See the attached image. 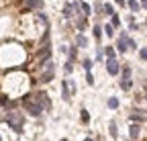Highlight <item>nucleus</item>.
<instances>
[{
    "mask_svg": "<svg viewBox=\"0 0 147 141\" xmlns=\"http://www.w3.org/2000/svg\"><path fill=\"white\" fill-rule=\"evenodd\" d=\"M61 96L65 102H69V80H63L61 82Z\"/></svg>",
    "mask_w": 147,
    "mask_h": 141,
    "instance_id": "nucleus-8",
    "label": "nucleus"
},
{
    "mask_svg": "<svg viewBox=\"0 0 147 141\" xmlns=\"http://www.w3.org/2000/svg\"><path fill=\"white\" fill-rule=\"evenodd\" d=\"M76 25H78V31H84L86 29V19H84V16H78V23Z\"/></svg>",
    "mask_w": 147,
    "mask_h": 141,
    "instance_id": "nucleus-17",
    "label": "nucleus"
},
{
    "mask_svg": "<svg viewBox=\"0 0 147 141\" xmlns=\"http://www.w3.org/2000/svg\"><path fill=\"white\" fill-rule=\"evenodd\" d=\"M80 6H82V12H84V14H90V12H92L90 4H86V2H80Z\"/></svg>",
    "mask_w": 147,
    "mask_h": 141,
    "instance_id": "nucleus-24",
    "label": "nucleus"
},
{
    "mask_svg": "<svg viewBox=\"0 0 147 141\" xmlns=\"http://www.w3.org/2000/svg\"><path fill=\"white\" fill-rule=\"evenodd\" d=\"M119 69H121V65H119L117 59H106V72H108L110 76H117Z\"/></svg>",
    "mask_w": 147,
    "mask_h": 141,
    "instance_id": "nucleus-5",
    "label": "nucleus"
},
{
    "mask_svg": "<svg viewBox=\"0 0 147 141\" xmlns=\"http://www.w3.org/2000/svg\"><path fill=\"white\" fill-rule=\"evenodd\" d=\"M63 69H65V74H71V69H74V63H71V61H67V63L63 65Z\"/></svg>",
    "mask_w": 147,
    "mask_h": 141,
    "instance_id": "nucleus-28",
    "label": "nucleus"
},
{
    "mask_svg": "<svg viewBox=\"0 0 147 141\" xmlns=\"http://www.w3.org/2000/svg\"><path fill=\"white\" fill-rule=\"evenodd\" d=\"M139 55H141V59H143V61H147V47L139 51Z\"/></svg>",
    "mask_w": 147,
    "mask_h": 141,
    "instance_id": "nucleus-31",
    "label": "nucleus"
},
{
    "mask_svg": "<svg viewBox=\"0 0 147 141\" xmlns=\"http://www.w3.org/2000/svg\"><path fill=\"white\" fill-rule=\"evenodd\" d=\"M110 25H113L115 29H117V27L121 25V19H119V16H117V14H113V16H110Z\"/></svg>",
    "mask_w": 147,
    "mask_h": 141,
    "instance_id": "nucleus-18",
    "label": "nucleus"
},
{
    "mask_svg": "<svg viewBox=\"0 0 147 141\" xmlns=\"http://www.w3.org/2000/svg\"><path fill=\"white\" fill-rule=\"evenodd\" d=\"M63 16H65V19H69V16L74 14V4H65L63 6V12H61Z\"/></svg>",
    "mask_w": 147,
    "mask_h": 141,
    "instance_id": "nucleus-12",
    "label": "nucleus"
},
{
    "mask_svg": "<svg viewBox=\"0 0 147 141\" xmlns=\"http://www.w3.org/2000/svg\"><path fill=\"white\" fill-rule=\"evenodd\" d=\"M94 37H96V39H100V37H102V31H100V27H98V25H94Z\"/></svg>",
    "mask_w": 147,
    "mask_h": 141,
    "instance_id": "nucleus-27",
    "label": "nucleus"
},
{
    "mask_svg": "<svg viewBox=\"0 0 147 141\" xmlns=\"http://www.w3.org/2000/svg\"><path fill=\"white\" fill-rule=\"evenodd\" d=\"M129 8H131L133 12H139V2H135V0H129Z\"/></svg>",
    "mask_w": 147,
    "mask_h": 141,
    "instance_id": "nucleus-19",
    "label": "nucleus"
},
{
    "mask_svg": "<svg viewBox=\"0 0 147 141\" xmlns=\"http://www.w3.org/2000/svg\"><path fill=\"white\" fill-rule=\"evenodd\" d=\"M55 78V63L51 59L43 61V74H41V82H51Z\"/></svg>",
    "mask_w": 147,
    "mask_h": 141,
    "instance_id": "nucleus-3",
    "label": "nucleus"
},
{
    "mask_svg": "<svg viewBox=\"0 0 147 141\" xmlns=\"http://www.w3.org/2000/svg\"><path fill=\"white\" fill-rule=\"evenodd\" d=\"M141 4H143V6H145V8H147V0H141Z\"/></svg>",
    "mask_w": 147,
    "mask_h": 141,
    "instance_id": "nucleus-33",
    "label": "nucleus"
},
{
    "mask_svg": "<svg viewBox=\"0 0 147 141\" xmlns=\"http://www.w3.org/2000/svg\"><path fill=\"white\" fill-rule=\"evenodd\" d=\"M121 88L123 90H131V80H121Z\"/></svg>",
    "mask_w": 147,
    "mask_h": 141,
    "instance_id": "nucleus-22",
    "label": "nucleus"
},
{
    "mask_svg": "<svg viewBox=\"0 0 147 141\" xmlns=\"http://www.w3.org/2000/svg\"><path fill=\"white\" fill-rule=\"evenodd\" d=\"M108 131H110V135H113V137L117 139V135H119V129H117V123H115V121H110V127H108Z\"/></svg>",
    "mask_w": 147,
    "mask_h": 141,
    "instance_id": "nucleus-14",
    "label": "nucleus"
},
{
    "mask_svg": "<svg viewBox=\"0 0 147 141\" xmlns=\"http://www.w3.org/2000/svg\"><path fill=\"white\" fill-rule=\"evenodd\" d=\"M80 117H82V123H88V121H90V115H88V111H86V109H82Z\"/></svg>",
    "mask_w": 147,
    "mask_h": 141,
    "instance_id": "nucleus-25",
    "label": "nucleus"
},
{
    "mask_svg": "<svg viewBox=\"0 0 147 141\" xmlns=\"http://www.w3.org/2000/svg\"><path fill=\"white\" fill-rule=\"evenodd\" d=\"M115 2H117L119 6H125V0H115Z\"/></svg>",
    "mask_w": 147,
    "mask_h": 141,
    "instance_id": "nucleus-32",
    "label": "nucleus"
},
{
    "mask_svg": "<svg viewBox=\"0 0 147 141\" xmlns=\"http://www.w3.org/2000/svg\"><path fill=\"white\" fill-rule=\"evenodd\" d=\"M88 45V39L84 37V35H78L76 37V47H86Z\"/></svg>",
    "mask_w": 147,
    "mask_h": 141,
    "instance_id": "nucleus-11",
    "label": "nucleus"
},
{
    "mask_svg": "<svg viewBox=\"0 0 147 141\" xmlns=\"http://www.w3.org/2000/svg\"><path fill=\"white\" fill-rule=\"evenodd\" d=\"M35 98L43 107V111H51V100H49V96L45 92H35Z\"/></svg>",
    "mask_w": 147,
    "mask_h": 141,
    "instance_id": "nucleus-4",
    "label": "nucleus"
},
{
    "mask_svg": "<svg viewBox=\"0 0 147 141\" xmlns=\"http://www.w3.org/2000/svg\"><path fill=\"white\" fill-rule=\"evenodd\" d=\"M108 109H119V98L117 96H110L108 98Z\"/></svg>",
    "mask_w": 147,
    "mask_h": 141,
    "instance_id": "nucleus-13",
    "label": "nucleus"
},
{
    "mask_svg": "<svg viewBox=\"0 0 147 141\" xmlns=\"http://www.w3.org/2000/svg\"><path fill=\"white\" fill-rule=\"evenodd\" d=\"M106 55H108V59H115V49L110 47V45L106 47Z\"/></svg>",
    "mask_w": 147,
    "mask_h": 141,
    "instance_id": "nucleus-26",
    "label": "nucleus"
},
{
    "mask_svg": "<svg viewBox=\"0 0 147 141\" xmlns=\"http://www.w3.org/2000/svg\"><path fill=\"white\" fill-rule=\"evenodd\" d=\"M76 53H78V47L74 45V47L69 49V61H76Z\"/></svg>",
    "mask_w": 147,
    "mask_h": 141,
    "instance_id": "nucleus-21",
    "label": "nucleus"
},
{
    "mask_svg": "<svg viewBox=\"0 0 147 141\" xmlns=\"http://www.w3.org/2000/svg\"><path fill=\"white\" fill-rule=\"evenodd\" d=\"M86 82H88L90 86L94 84V76H92V72H88V74H86Z\"/></svg>",
    "mask_w": 147,
    "mask_h": 141,
    "instance_id": "nucleus-30",
    "label": "nucleus"
},
{
    "mask_svg": "<svg viewBox=\"0 0 147 141\" xmlns=\"http://www.w3.org/2000/svg\"><path fill=\"white\" fill-rule=\"evenodd\" d=\"M29 8H43V0H25Z\"/></svg>",
    "mask_w": 147,
    "mask_h": 141,
    "instance_id": "nucleus-9",
    "label": "nucleus"
},
{
    "mask_svg": "<svg viewBox=\"0 0 147 141\" xmlns=\"http://www.w3.org/2000/svg\"><path fill=\"white\" fill-rule=\"evenodd\" d=\"M129 117H131V121H137V123H139V121H143V119H145V115H143V113H141V111H139V109H135V111H133V113H131V115H129Z\"/></svg>",
    "mask_w": 147,
    "mask_h": 141,
    "instance_id": "nucleus-10",
    "label": "nucleus"
},
{
    "mask_svg": "<svg viewBox=\"0 0 147 141\" xmlns=\"http://www.w3.org/2000/svg\"><path fill=\"white\" fill-rule=\"evenodd\" d=\"M102 29H104V33L108 35V37H113V35H115V27H113V25H110V23H108V25H104Z\"/></svg>",
    "mask_w": 147,
    "mask_h": 141,
    "instance_id": "nucleus-15",
    "label": "nucleus"
},
{
    "mask_svg": "<svg viewBox=\"0 0 147 141\" xmlns=\"http://www.w3.org/2000/svg\"><path fill=\"white\" fill-rule=\"evenodd\" d=\"M127 41H129V37H127V33L123 31V33H121V37H119V43H117V49L121 51V53H125L127 47H129V45H127Z\"/></svg>",
    "mask_w": 147,
    "mask_h": 141,
    "instance_id": "nucleus-6",
    "label": "nucleus"
},
{
    "mask_svg": "<svg viewBox=\"0 0 147 141\" xmlns=\"http://www.w3.org/2000/svg\"><path fill=\"white\" fill-rule=\"evenodd\" d=\"M0 141H2V137H0Z\"/></svg>",
    "mask_w": 147,
    "mask_h": 141,
    "instance_id": "nucleus-36",
    "label": "nucleus"
},
{
    "mask_svg": "<svg viewBox=\"0 0 147 141\" xmlns=\"http://www.w3.org/2000/svg\"><path fill=\"white\" fill-rule=\"evenodd\" d=\"M84 141H94V139H92V137H86V139H84Z\"/></svg>",
    "mask_w": 147,
    "mask_h": 141,
    "instance_id": "nucleus-34",
    "label": "nucleus"
},
{
    "mask_svg": "<svg viewBox=\"0 0 147 141\" xmlns=\"http://www.w3.org/2000/svg\"><path fill=\"white\" fill-rule=\"evenodd\" d=\"M104 14H110V16L117 14V12H115V8H113V4H104Z\"/></svg>",
    "mask_w": 147,
    "mask_h": 141,
    "instance_id": "nucleus-20",
    "label": "nucleus"
},
{
    "mask_svg": "<svg viewBox=\"0 0 147 141\" xmlns=\"http://www.w3.org/2000/svg\"><path fill=\"white\" fill-rule=\"evenodd\" d=\"M94 12H96L98 16H100V14H104V6H102V4L98 2V0H96V2H94Z\"/></svg>",
    "mask_w": 147,
    "mask_h": 141,
    "instance_id": "nucleus-16",
    "label": "nucleus"
},
{
    "mask_svg": "<svg viewBox=\"0 0 147 141\" xmlns=\"http://www.w3.org/2000/svg\"><path fill=\"white\" fill-rule=\"evenodd\" d=\"M84 69H86V72L92 69V59H84Z\"/></svg>",
    "mask_w": 147,
    "mask_h": 141,
    "instance_id": "nucleus-29",
    "label": "nucleus"
},
{
    "mask_svg": "<svg viewBox=\"0 0 147 141\" xmlns=\"http://www.w3.org/2000/svg\"><path fill=\"white\" fill-rule=\"evenodd\" d=\"M129 135H131V139H137L141 135V125L139 123H133V125L129 127Z\"/></svg>",
    "mask_w": 147,
    "mask_h": 141,
    "instance_id": "nucleus-7",
    "label": "nucleus"
},
{
    "mask_svg": "<svg viewBox=\"0 0 147 141\" xmlns=\"http://www.w3.org/2000/svg\"><path fill=\"white\" fill-rule=\"evenodd\" d=\"M61 141H67V139H61Z\"/></svg>",
    "mask_w": 147,
    "mask_h": 141,
    "instance_id": "nucleus-35",
    "label": "nucleus"
},
{
    "mask_svg": "<svg viewBox=\"0 0 147 141\" xmlns=\"http://www.w3.org/2000/svg\"><path fill=\"white\" fill-rule=\"evenodd\" d=\"M23 102H25V109H27V113H29L31 117H39V115L43 113V107L37 102L35 96H25Z\"/></svg>",
    "mask_w": 147,
    "mask_h": 141,
    "instance_id": "nucleus-1",
    "label": "nucleus"
},
{
    "mask_svg": "<svg viewBox=\"0 0 147 141\" xmlns=\"http://www.w3.org/2000/svg\"><path fill=\"white\" fill-rule=\"evenodd\" d=\"M6 121H8V127H10L14 133H18V135L23 133V117L18 115V113H14V111H12V113L8 115V119H6Z\"/></svg>",
    "mask_w": 147,
    "mask_h": 141,
    "instance_id": "nucleus-2",
    "label": "nucleus"
},
{
    "mask_svg": "<svg viewBox=\"0 0 147 141\" xmlns=\"http://www.w3.org/2000/svg\"><path fill=\"white\" fill-rule=\"evenodd\" d=\"M129 76H131V67L125 65V67H123V80H129Z\"/></svg>",
    "mask_w": 147,
    "mask_h": 141,
    "instance_id": "nucleus-23",
    "label": "nucleus"
}]
</instances>
